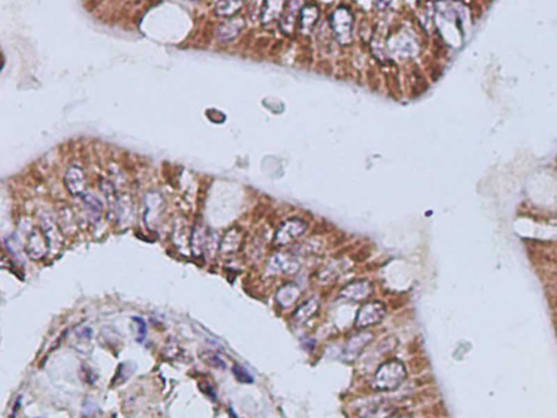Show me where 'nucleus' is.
Returning <instances> with one entry per match:
<instances>
[{"mask_svg":"<svg viewBox=\"0 0 557 418\" xmlns=\"http://www.w3.org/2000/svg\"><path fill=\"white\" fill-rule=\"evenodd\" d=\"M406 378L404 365L398 361H391L381 366L374 377V386L377 389L389 391L400 386Z\"/></svg>","mask_w":557,"mask_h":418,"instance_id":"nucleus-1","label":"nucleus"},{"mask_svg":"<svg viewBox=\"0 0 557 418\" xmlns=\"http://www.w3.org/2000/svg\"><path fill=\"white\" fill-rule=\"evenodd\" d=\"M386 315V307L381 303L372 302L366 304L358 312L357 325L359 327H368L380 323Z\"/></svg>","mask_w":557,"mask_h":418,"instance_id":"nucleus-2","label":"nucleus"},{"mask_svg":"<svg viewBox=\"0 0 557 418\" xmlns=\"http://www.w3.org/2000/svg\"><path fill=\"white\" fill-rule=\"evenodd\" d=\"M65 186L72 195L82 196L86 193V180L83 170L77 166H72L67 169L65 173Z\"/></svg>","mask_w":557,"mask_h":418,"instance_id":"nucleus-3","label":"nucleus"},{"mask_svg":"<svg viewBox=\"0 0 557 418\" xmlns=\"http://www.w3.org/2000/svg\"><path fill=\"white\" fill-rule=\"evenodd\" d=\"M81 197L85 207L88 209V212L90 214H93L94 216H96V217H98L102 212V205L99 201V199L96 196H94L93 194L87 193V192L83 194Z\"/></svg>","mask_w":557,"mask_h":418,"instance_id":"nucleus-4","label":"nucleus"},{"mask_svg":"<svg viewBox=\"0 0 557 418\" xmlns=\"http://www.w3.org/2000/svg\"><path fill=\"white\" fill-rule=\"evenodd\" d=\"M233 374H234L235 378L238 380L239 382L252 384L254 381L253 377L250 374H248V372L246 371V369H244L242 366H239V365H234V367H233Z\"/></svg>","mask_w":557,"mask_h":418,"instance_id":"nucleus-5","label":"nucleus"},{"mask_svg":"<svg viewBox=\"0 0 557 418\" xmlns=\"http://www.w3.org/2000/svg\"><path fill=\"white\" fill-rule=\"evenodd\" d=\"M201 358L204 361L207 360V363L210 364L212 366H214V367H223V366H224V363L220 360L219 356H217L213 353H207V356L201 354Z\"/></svg>","mask_w":557,"mask_h":418,"instance_id":"nucleus-6","label":"nucleus"},{"mask_svg":"<svg viewBox=\"0 0 557 418\" xmlns=\"http://www.w3.org/2000/svg\"><path fill=\"white\" fill-rule=\"evenodd\" d=\"M390 409L387 407H381L374 409L373 412L367 414L364 418H388Z\"/></svg>","mask_w":557,"mask_h":418,"instance_id":"nucleus-7","label":"nucleus"},{"mask_svg":"<svg viewBox=\"0 0 557 418\" xmlns=\"http://www.w3.org/2000/svg\"><path fill=\"white\" fill-rule=\"evenodd\" d=\"M134 320H136L137 322V325H138V333H140V337H138V341H143V339L145 338L146 335V324L144 322V319L142 318H138V317H134L133 318Z\"/></svg>","mask_w":557,"mask_h":418,"instance_id":"nucleus-8","label":"nucleus"},{"mask_svg":"<svg viewBox=\"0 0 557 418\" xmlns=\"http://www.w3.org/2000/svg\"><path fill=\"white\" fill-rule=\"evenodd\" d=\"M397 418H405V417H397Z\"/></svg>","mask_w":557,"mask_h":418,"instance_id":"nucleus-9","label":"nucleus"}]
</instances>
